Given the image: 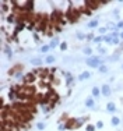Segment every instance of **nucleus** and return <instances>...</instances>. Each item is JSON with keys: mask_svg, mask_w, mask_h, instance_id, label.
Segmentation results:
<instances>
[{"mask_svg": "<svg viewBox=\"0 0 123 131\" xmlns=\"http://www.w3.org/2000/svg\"><path fill=\"white\" fill-rule=\"evenodd\" d=\"M66 17L69 18L70 22H76V21L80 20V17H81V11H80V10H77L76 7H70L69 11L66 13Z\"/></svg>", "mask_w": 123, "mask_h": 131, "instance_id": "obj_1", "label": "nucleus"}, {"mask_svg": "<svg viewBox=\"0 0 123 131\" xmlns=\"http://www.w3.org/2000/svg\"><path fill=\"white\" fill-rule=\"evenodd\" d=\"M112 39H113V36H112V34H106L105 36H104V42H106L108 45H112Z\"/></svg>", "mask_w": 123, "mask_h": 131, "instance_id": "obj_20", "label": "nucleus"}, {"mask_svg": "<svg viewBox=\"0 0 123 131\" xmlns=\"http://www.w3.org/2000/svg\"><path fill=\"white\" fill-rule=\"evenodd\" d=\"M49 50H51V46H49V45H42V46H41V53L45 54V53H48Z\"/></svg>", "mask_w": 123, "mask_h": 131, "instance_id": "obj_26", "label": "nucleus"}, {"mask_svg": "<svg viewBox=\"0 0 123 131\" xmlns=\"http://www.w3.org/2000/svg\"><path fill=\"white\" fill-rule=\"evenodd\" d=\"M0 131H7V130H0Z\"/></svg>", "mask_w": 123, "mask_h": 131, "instance_id": "obj_37", "label": "nucleus"}, {"mask_svg": "<svg viewBox=\"0 0 123 131\" xmlns=\"http://www.w3.org/2000/svg\"><path fill=\"white\" fill-rule=\"evenodd\" d=\"M98 25H99V21L96 20V18H94V20L88 21L87 27H88V28H91V29H94V28H98Z\"/></svg>", "mask_w": 123, "mask_h": 131, "instance_id": "obj_11", "label": "nucleus"}, {"mask_svg": "<svg viewBox=\"0 0 123 131\" xmlns=\"http://www.w3.org/2000/svg\"><path fill=\"white\" fill-rule=\"evenodd\" d=\"M66 130V124H64V123H60L59 124V131H64Z\"/></svg>", "mask_w": 123, "mask_h": 131, "instance_id": "obj_33", "label": "nucleus"}, {"mask_svg": "<svg viewBox=\"0 0 123 131\" xmlns=\"http://www.w3.org/2000/svg\"><path fill=\"white\" fill-rule=\"evenodd\" d=\"M60 39L57 38V36H55V38H52V41L49 42V46H51V49H53V48H57V46H60Z\"/></svg>", "mask_w": 123, "mask_h": 131, "instance_id": "obj_8", "label": "nucleus"}, {"mask_svg": "<svg viewBox=\"0 0 123 131\" xmlns=\"http://www.w3.org/2000/svg\"><path fill=\"white\" fill-rule=\"evenodd\" d=\"M56 61V57L52 56V54H49V56H46L45 59V63H48V64H53V63Z\"/></svg>", "mask_w": 123, "mask_h": 131, "instance_id": "obj_21", "label": "nucleus"}, {"mask_svg": "<svg viewBox=\"0 0 123 131\" xmlns=\"http://www.w3.org/2000/svg\"><path fill=\"white\" fill-rule=\"evenodd\" d=\"M85 64H87L88 67H91V69H96V70H98L99 66L104 64V61L99 59V56H91V57H88V59L85 60Z\"/></svg>", "mask_w": 123, "mask_h": 131, "instance_id": "obj_2", "label": "nucleus"}, {"mask_svg": "<svg viewBox=\"0 0 123 131\" xmlns=\"http://www.w3.org/2000/svg\"><path fill=\"white\" fill-rule=\"evenodd\" d=\"M98 53L104 56V54H106V53H108V50H106L105 48H102V46H98Z\"/></svg>", "mask_w": 123, "mask_h": 131, "instance_id": "obj_31", "label": "nucleus"}, {"mask_svg": "<svg viewBox=\"0 0 123 131\" xmlns=\"http://www.w3.org/2000/svg\"><path fill=\"white\" fill-rule=\"evenodd\" d=\"M122 70H123V64H122Z\"/></svg>", "mask_w": 123, "mask_h": 131, "instance_id": "obj_38", "label": "nucleus"}, {"mask_svg": "<svg viewBox=\"0 0 123 131\" xmlns=\"http://www.w3.org/2000/svg\"><path fill=\"white\" fill-rule=\"evenodd\" d=\"M35 77H36V74H35V73H28V74L24 77V81H22V82H24V84L34 82V81H35Z\"/></svg>", "mask_w": 123, "mask_h": 131, "instance_id": "obj_6", "label": "nucleus"}, {"mask_svg": "<svg viewBox=\"0 0 123 131\" xmlns=\"http://www.w3.org/2000/svg\"><path fill=\"white\" fill-rule=\"evenodd\" d=\"M106 110H108L109 113H115V112H116V106H115L113 102H108V105H106Z\"/></svg>", "mask_w": 123, "mask_h": 131, "instance_id": "obj_16", "label": "nucleus"}, {"mask_svg": "<svg viewBox=\"0 0 123 131\" xmlns=\"http://www.w3.org/2000/svg\"><path fill=\"white\" fill-rule=\"evenodd\" d=\"M42 59H41V57H34L32 60H31V64L32 66H35V67H39V66L42 64Z\"/></svg>", "mask_w": 123, "mask_h": 131, "instance_id": "obj_17", "label": "nucleus"}, {"mask_svg": "<svg viewBox=\"0 0 123 131\" xmlns=\"http://www.w3.org/2000/svg\"><path fill=\"white\" fill-rule=\"evenodd\" d=\"M85 106H87V107H90V109H92V107L95 106V101H94V98H92V96H90V98H87V99H85Z\"/></svg>", "mask_w": 123, "mask_h": 131, "instance_id": "obj_13", "label": "nucleus"}, {"mask_svg": "<svg viewBox=\"0 0 123 131\" xmlns=\"http://www.w3.org/2000/svg\"><path fill=\"white\" fill-rule=\"evenodd\" d=\"M111 124L113 125V127H117V125L120 124V119H119L117 116H113V117L111 119Z\"/></svg>", "mask_w": 123, "mask_h": 131, "instance_id": "obj_19", "label": "nucleus"}, {"mask_svg": "<svg viewBox=\"0 0 123 131\" xmlns=\"http://www.w3.org/2000/svg\"><path fill=\"white\" fill-rule=\"evenodd\" d=\"M77 39H78V41H85V39H87V34L77 32Z\"/></svg>", "mask_w": 123, "mask_h": 131, "instance_id": "obj_25", "label": "nucleus"}, {"mask_svg": "<svg viewBox=\"0 0 123 131\" xmlns=\"http://www.w3.org/2000/svg\"><path fill=\"white\" fill-rule=\"evenodd\" d=\"M96 130V127L94 124H87L85 125V131H95Z\"/></svg>", "mask_w": 123, "mask_h": 131, "instance_id": "obj_30", "label": "nucleus"}, {"mask_svg": "<svg viewBox=\"0 0 123 131\" xmlns=\"http://www.w3.org/2000/svg\"><path fill=\"white\" fill-rule=\"evenodd\" d=\"M59 48H60V50H62V52H64L67 49V42L66 41H62V43H60Z\"/></svg>", "mask_w": 123, "mask_h": 131, "instance_id": "obj_29", "label": "nucleus"}, {"mask_svg": "<svg viewBox=\"0 0 123 131\" xmlns=\"http://www.w3.org/2000/svg\"><path fill=\"white\" fill-rule=\"evenodd\" d=\"M101 92H102V95L105 96V98L111 96V86H109L108 84H104V85L101 86Z\"/></svg>", "mask_w": 123, "mask_h": 131, "instance_id": "obj_5", "label": "nucleus"}, {"mask_svg": "<svg viewBox=\"0 0 123 131\" xmlns=\"http://www.w3.org/2000/svg\"><path fill=\"white\" fill-rule=\"evenodd\" d=\"M108 66L105 64V63H104V64H101L98 67V71H99V74H106V73H108Z\"/></svg>", "mask_w": 123, "mask_h": 131, "instance_id": "obj_18", "label": "nucleus"}, {"mask_svg": "<svg viewBox=\"0 0 123 131\" xmlns=\"http://www.w3.org/2000/svg\"><path fill=\"white\" fill-rule=\"evenodd\" d=\"M101 42H104V36H101V35H96L95 38H94V41H92V43H96V45H101Z\"/></svg>", "mask_w": 123, "mask_h": 131, "instance_id": "obj_22", "label": "nucleus"}, {"mask_svg": "<svg viewBox=\"0 0 123 131\" xmlns=\"http://www.w3.org/2000/svg\"><path fill=\"white\" fill-rule=\"evenodd\" d=\"M99 95H102L101 89H99L98 86H94L92 91H91V96H92V98L95 99V98H99Z\"/></svg>", "mask_w": 123, "mask_h": 131, "instance_id": "obj_12", "label": "nucleus"}, {"mask_svg": "<svg viewBox=\"0 0 123 131\" xmlns=\"http://www.w3.org/2000/svg\"><path fill=\"white\" fill-rule=\"evenodd\" d=\"M119 38H120V41L123 42V31H120V34H119Z\"/></svg>", "mask_w": 123, "mask_h": 131, "instance_id": "obj_36", "label": "nucleus"}, {"mask_svg": "<svg viewBox=\"0 0 123 131\" xmlns=\"http://www.w3.org/2000/svg\"><path fill=\"white\" fill-rule=\"evenodd\" d=\"M22 69H24V66H22L21 63H18V64L13 66L11 69L9 70V75H13V77H14L15 74H18V73H21V71H22Z\"/></svg>", "mask_w": 123, "mask_h": 131, "instance_id": "obj_4", "label": "nucleus"}, {"mask_svg": "<svg viewBox=\"0 0 123 131\" xmlns=\"http://www.w3.org/2000/svg\"><path fill=\"white\" fill-rule=\"evenodd\" d=\"M83 53L85 54V56H88V57H91V54H92V49L90 48V46H85L84 49H83Z\"/></svg>", "mask_w": 123, "mask_h": 131, "instance_id": "obj_23", "label": "nucleus"}, {"mask_svg": "<svg viewBox=\"0 0 123 131\" xmlns=\"http://www.w3.org/2000/svg\"><path fill=\"white\" fill-rule=\"evenodd\" d=\"M94 38H95V35H94V34H87V41L92 42V41H94Z\"/></svg>", "mask_w": 123, "mask_h": 131, "instance_id": "obj_32", "label": "nucleus"}, {"mask_svg": "<svg viewBox=\"0 0 123 131\" xmlns=\"http://www.w3.org/2000/svg\"><path fill=\"white\" fill-rule=\"evenodd\" d=\"M120 43H122L120 38H113V39H112V45H115V46H120Z\"/></svg>", "mask_w": 123, "mask_h": 131, "instance_id": "obj_28", "label": "nucleus"}, {"mask_svg": "<svg viewBox=\"0 0 123 131\" xmlns=\"http://www.w3.org/2000/svg\"><path fill=\"white\" fill-rule=\"evenodd\" d=\"M36 128H38L39 131H42V130H45V128H46V124L43 121H39V123H36Z\"/></svg>", "mask_w": 123, "mask_h": 131, "instance_id": "obj_27", "label": "nucleus"}, {"mask_svg": "<svg viewBox=\"0 0 123 131\" xmlns=\"http://www.w3.org/2000/svg\"><path fill=\"white\" fill-rule=\"evenodd\" d=\"M98 34L101 36H105L106 34H108V27H101V28H98Z\"/></svg>", "mask_w": 123, "mask_h": 131, "instance_id": "obj_24", "label": "nucleus"}, {"mask_svg": "<svg viewBox=\"0 0 123 131\" xmlns=\"http://www.w3.org/2000/svg\"><path fill=\"white\" fill-rule=\"evenodd\" d=\"M73 82H74V78H73L71 73H66V85L71 86Z\"/></svg>", "mask_w": 123, "mask_h": 131, "instance_id": "obj_14", "label": "nucleus"}, {"mask_svg": "<svg viewBox=\"0 0 123 131\" xmlns=\"http://www.w3.org/2000/svg\"><path fill=\"white\" fill-rule=\"evenodd\" d=\"M91 78V73L90 71H83L80 75L77 77V80L78 81H85V80H90Z\"/></svg>", "mask_w": 123, "mask_h": 131, "instance_id": "obj_7", "label": "nucleus"}, {"mask_svg": "<svg viewBox=\"0 0 123 131\" xmlns=\"http://www.w3.org/2000/svg\"><path fill=\"white\" fill-rule=\"evenodd\" d=\"M95 127H96V128H104V121H98V123L95 124Z\"/></svg>", "mask_w": 123, "mask_h": 131, "instance_id": "obj_34", "label": "nucleus"}, {"mask_svg": "<svg viewBox=\"0 0 123 131\" xmlns=\"http://www.w3.org/2000/svg\"><path fill=\"white\" fill-rule=\"evenodd\" d=\"M101 6H102V4H101V2H99V0H87V2H85V7H87V9H90L91 11H94V10H98Z\"/></svg>", "mask_w": 123, "mask_h": 131, "instance_id": "obj_3", "label": "nucleus"}, {"mask_svg": "<svg viewBox=\"0 0 123 131\" xmlns=\"http://www.w3.org/2000/svg\"><path fill=\"white\" fill-rule=\"evenodd\" d=\"M6 22L7 24H17V17H15L13 13H10V14L6 17Z\"/></svg>", "mask_w": 123, "mask_h": 131, "instance_id": "obj_10", "label": "nucleus"}, {"mask_svg": "<svg viewBox=\"0 0 123 131\" xmlns=\"http://www.w3.org/2000/svg\"><path fill=\"white\" fill-rule=\"evenodd\" d=\"M3 50H4V54L7 56V59H11V57H13V49L10 48V46H7V45H6Z\"/></svg>", "mask_w": 123, "mask_h": 131, "instance_id": "obj_15", "label": "nucleus"}, {"mask_svg": "<svg viewBox=\"0 0 123 131\" xmlns=\"http://www.w3.org/2000/svg\"><path fill=\"white\" fill-rule=\"evenodd\" d=\"M35 74H38L41 78L48 77V75H49V70H48V69H38V70L35 71Z\"/></svg>", "mask_w": 123, "mask_h": 131, "instance_id": "obj_9", "label": "nucleus"}, {"mask_svg": "<svg viewBox=\"0 0 123 131\" xmlns=\"http://www.w3.org/2000/svg\"><path fill=\"white\" fill-rule=\"evenodd\" d=\"M34 39H35L36 43H38V42H41V41H39V35H38L36 32H34Z\"/></svg>", "mask_w": 123, "mask_h": 131, "instance_id": "obj_35", "label": "nucleus"}]
</instances>
